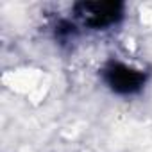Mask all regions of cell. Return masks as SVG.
I'll use <instances>...</instances> for the list:
<instances>
[{
	"instance_id": "obj_2",
	"label": "cell",
	"mask_w": 152,
	"mask_h": 152,
	"mask_svg": "<svg viewBox=\"0 0 152 152\" xmlns=\"http://www.w3.org/2000/svg\"><path fill=\"white\" fill-rule=\"evenodd\" d=\"M106 75H107V83L113 86V90H116L120 93L136 91L143 84V73L131 70L124 64H113Z\"/></svg>"
},
{
	"instance_id": "obj_1",
	"label": "cell",
	"mask_w": 152,
	"mask_h": 152,
	"mask_svg": "<svg viewBox=\"0 0 152 152\" xmlns=\"http://www.w3.org/2000/svg\"><path fill=\"white\" fill-rule=\"evenodd\" d=\"M122 16V6L113 2H86L77 6V18L88 27H107Z\"/></svg>"
}]
</instances>
